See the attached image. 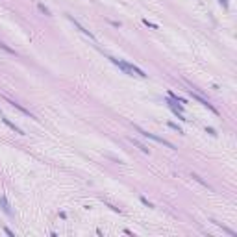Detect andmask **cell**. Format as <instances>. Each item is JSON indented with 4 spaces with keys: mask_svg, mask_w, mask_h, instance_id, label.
Here are the masks:
<instances>
[{
    "mask_svg": "<svg viewBox=\"0 0 237 237\" xmlns=\"http://www.w3.org/2000/svg\"><path fill=\"white\" fill-rule=\"evenodd\" d=\"M135 130H137L143 137H148V139H154V141H158V143H163L167 148H172V150H174V145H172V143H169V141H165L163 137H158V135H154V133H148V132H145V130H141V128H135Z\"/></svg>",
    "mask_w": 237,
    "mask_h": 237,
    "instance_id": "cell-1",
    "label": "cell"
},
{
    "mask_svg": "<svg viewBox=\"0 0 237 237\" xmlns=\"http://www.w3.org/2000/svg\"><path fill=\"white\" fill-rule=\"evenodd\" d=\"M189 93H191V96H193V98H195V100H198V102H200V104H202V106H206V108H209V109H211V111H213V113H219V111H217V109H215V108H213V104H209V102H208V100H206V98H202V96H200V95H198V93H195V91H193V89H189Z\"/></svg>",
    "mask_w": 237,
    "mask_h": 237,
    "instance_id": "cell-2",
    "label": "cell"
},
{
    "mask_svg": "<svg viewBox=\"0 0 237 237\" xmlns=\"http://www.w3.org/2000/svg\"><path fill=\"white\" fill-rule=\"evenodd\" d=\"M69 19H70V20H72V22H74V26H76V28H78V30H80V32H83V33H85V35H89V39H93V41H95V35H93V33H91V32H89V30H85V28H83V26H82V24H80V22H78V20H74V17H70V15H69Z\"/></svg>",
    "mask_w": 237,
    "mask_h": 237,
    "instance_id": "cell-3",
    "label": "cell"
},
{
    "mask_svg": "<svg viewBox=\"0 0 237 237\" xmlns=\"http://www.w3.org/2000/svg\"><path fill=\"white\" fill-rule=\"evenodd\" d=\"M7 102H9V104H11V106H13V108H17V109H19V111H22V113H24V115H28V117H30V119H35V117H33V115H32V113H30V111H28V109H24V108H22V106H20V104H17V102H15V100H7Z\"/></svg>",
    "mask_w": 237,
    "mask_h": 237,
    "instance_id": "cell-4",
    "label": "cell"
},
{
    "mask_svg": "<svg viewBox=\"0 0 237 237\" xmlns=\"http://www.w3.org/2000/svg\"><path fill=\"white\" fill-rule=\"evenodd\" d=\"M2 121H4V122H6V124H7V126H9V128L13 130V132H15V133H20V135H22V130H20L19 126H15L13 122H9V121H7V119H4V117H2Z\"/></svg>",
    "mask_w": 237,
    "mask_h": 237,
    "instance_id": "cell-5",
    "label": "cell"
},
{
    "mask_svg": "<svg viewBox=\"0 0 237 237\" xmlns=\"http://www.w3.org/2000/svg\"><path fill=\"white\" fill-rule=\"evenodd\" d=\"M132 143H133L135 146H139V148H141V150H143L145 154H150V150H148V146H145V145H141V143H139V141H135V139H132Z\"/></svg>",
    "mask_w": 237,
    "mask_h": 237,
    "instance_id": "cell-6",
    "label": "cell"
},
{
    "mask_svg": "<svg viewBox=\"0 0 237 237\" xmlns=\"http://www.w3.org/2000/svg\"><path fill=\"white\" fill-rule=\"evenodd\" d=\"M0 204H2V208H4V211H6L7 215H11V209H9V206L6 204V200H4V198H0Z\"/></svg>",
    "mask_w": 237,
    "mask_h": 237,
    "instance_id": "cell-7",
    "label": "cell"
},
{
    "mask_svg": "<svg viewBox=\"0 0 237 237\" xmlns=\"http://www.w3.org/2000/svg\"><path fill=\"white\" fill-rule=\"evenodd\" d=\"M39 9H41V11H43L44 15H50V11H48V9H46V7L43 6V4H39Z\"/></svg>",
    "mask_w": 237,
    "mask_h": 237,
    "instance_id": "cell-8",
    "label": "cell"
},
{
    "mask_svg": "<svg viewBox=\"0 0 237 237\" xmlns=\"http://www.w3.org/2000/svg\"><path fill=\"white\" fill-rule=\"evenodd\" d=\"M141 202H143L145 206H148V208H154V206H152V204H150V202H148V200H146L145 197H141Z\"/></svg>",
    "mask_w": 237,
    "mask_h": 237,
    "instance_id": "cell-9",
    "label": "cell"
},
{
    "mask_svg": "<svg viewBox=\"0 0 237 237\" xmlns=\"http://www.w3.org/2000/svg\"><path fill=\"white\" fill-rule=\"evenodd\" d=\"M0 48H4V50H6V52H13V50H11V48H9V46H7V44H4V43H2V41H0Z\"/></svg>",
    "mask_w": 237,
    "mask_h": 237,
    "instance_id": "cell-10",
    "label": "cell"
},
{
    "mask_svg": "<svg viewBox=\"0 0 237 237\" xmlns=\"http://www.w3.org/2000/svg\"><path fill=\"white\" fill-rule=\"evenodd\" d=\"M219 2H221V4H222V6H224L226 9H228V0H219Z\"/></svg>",
    "mask_w": 237,
    "mask_h": 237,
    "instance_id": "cell-11",
    "label": "cell"
}]
</instances>
